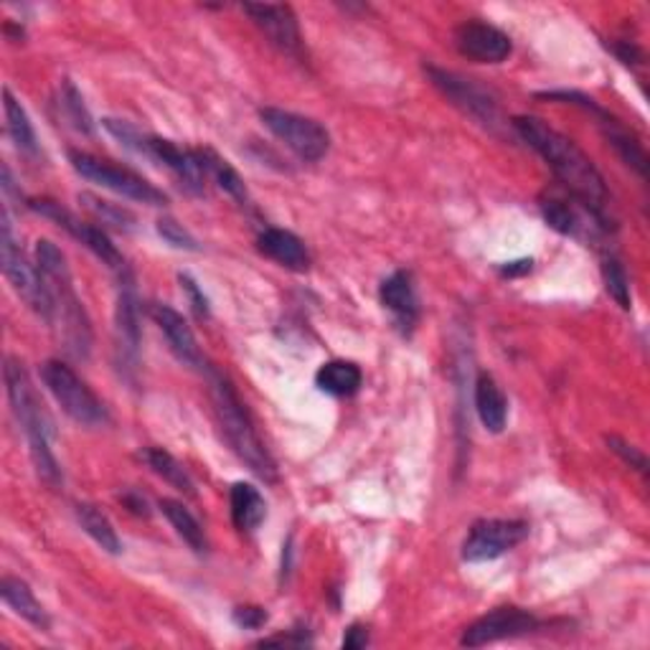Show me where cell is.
<instances>
[{
  "label": "cell",
  "instance_id": "obj_1",
  "mask_svg": "<svg viewBox=\"0 0 650 650\" xmlns=\"http://www.w3.org/2000/svg\"><path fill=\"white\" fill-rule=\"evenodd\" d=\"M510 125H514L523 143H529L531 148L549 162L556 181L569 191V196L575 198L577 204H582L587 212H590V216L598 219L602 229H610V193L605 178H602L590 156H585V151L579 148L575 141L556 133L554 128H549L546 122L539 118H516Z\"/></svg>",
  "mask_w": 650,
  "mask_h": 650
},
{
  "label": "cell",
  "instance_id": "obj_2",
  "mask_svg": "<svg viewBox=\"0 0 650 650\" xmlns=\"http://www.w3.org/2000/svg\"><path fill=\"white\" fill-rule=\"evenodd\" d=\"M36 267L44 277L46 290H49L53 321L51 325H59L61 340L64 348L74 359H89L92 351V323L84 311L80 296L74 290L72 269L67 265L64 252L49 239H38L36 242Z\"/></svg>",
  "mask_w": 650,
  "mask_h": 650
},
{
  "label": "cell",
  "instance_id": "obj_3",
  "mask_svg": "<svg viewBox=\"0 0 650 650\" xmlns=\"http://www.w3.org/2000/svg\"><path fill=\"white\" fill-rule=\"evenodd\" d=\"M5 392H8V401H11V409L15 414V420L23 428V435L28 440V453H31V462H34L36 476L41 478L46 485L59 488L64 483V476H61L59 460L51 450V440H53V422L49 412H46L41 399L31 384L28 371L23 369V363L13 356L5 359Z\"/></svg>",
  "mask_w": 650,
  "mask_h": 650
},
{
  "label": "cell",
  "instance_id": "obj_4",
  "mask_svg": "<svg viewBox=\"0 0 650 650\" xmlns=\"http://www.w3.org/2000/svg\"><path fill=\"white\" fill-rule=\"evenodd\" d=\"M204 374L208 378V386H212L214 412L216 420H219V430L224 440H227V445L254 476H260L262 481L267 483H277L280 476H277L273 455L267 453L265 443L260 440L257 428H254L252 417L246 412L244 401L239 399L234 386H231L229 378L219 374L214 366H208Z\"/></svg>",
  "mask_w": 650,
  "mask_h": 650
},
{
  "label": "cell",
  "instance_id": "obj_5",
  "mask_svg": "<svg viewBox=\"0 0 650 650\" xmlns=\"http://www.w3.org/2000/svg\"><path fill=\"white\" fill-rule=\"evenodd\" d=\"M0 257H3V275L5 280L11 282V288L26 300V305L38 315V318L51 323L53 308H51L49 290H46L44 277L38 273V267L31 265L26 254H23L21 239L15 234L8 206H3V214H0Z\"/></svg>",
  "mask_w": 650,
  "mask_h": 650
},
{
  "label": "cell",
  "instance_id": "obj_6",
  "mask_svg": "<svg viewBox=\"0 0 650 650\" xmlns=\"http://www.w3.org/2000/svg\"><path fill=\"white\" fill-rule=\"evenodd\" d=\"M41 378L46 389L51 392V397L57 399V405L76 424H82V428H103V424L110 422V414H107L97 394L64 361H46L41 366Z\"/></svg>",
  "mask_w": 650,
  "mask_h": 650
},
{
  "label": "cell",
  "instance_id": "obj_7",
  "mask_svg": "<svg viewBox=\"0 0 650 650\" xmlns=\"http://www.w3.org/2000/svg\"><path fill=\"white\" fill-rule=\"evenodd\" d=\"M424 72L430 74V80L435 87L443 92V95L450 99V103L470 115L476 122H481L485 130L498 135L501 130H508V122L503 118L498 99H495L491 92H488L483 84H478L470 76H462L458 72H447V69L440 67H424Z\"/></svg>",
  "mask_w": 650,
  "mask_h": 650
},
{
  "label": "cell",
  "instance_id": "obj_8",
  "mask_svg": "<svg viewBox=\"0 0 650 650\" xmlns=\"http://www.w3.org/2000/svg\"><path fill=\"white\" fill-rule=\"evenodd\" d=\"M69 162L72 168L80 173L82 178H87L92 183H99L103 189H110L120 196H125L130 201H137V204H148V206H166L168 196L160 189H156L151 181H145L143 176L133 173V170L115 166L110 160L95 158L89 153L82 151H69Z\"/></svg>",
  "mask_w": 650,
  "mask_h": 650
},
{
  "label": "cell",
  "instance_id": "obj_9",
  "mask_svg": "<svg viewBox=\"0 0 650 650\" xmlns=\"http://www.w3.org/2000/svg\"><path fill=\"white\" fill-rule=\"evenodd\" d=\"M260 118L269 133L288 145L300 160L318 162L328 156L330 135L318 120L290 110H280V107H265V110H260Z\"/></svg>",
  "mask_w": 650,
  "mask_h": 650
},
{
  "label": "cell",
  "instance_id": "obj_10",
  "mask_svg": "<svg viewBox=\"0 0 650 650\" xmlns=\"http://www.w3.org/2000/svg\"><path fill=\"white\" fill-rule=\"evenodd\" d=\"M28 208H34V212H38L41 216H46V219L57 221L61 229H67L69 234H72L76 242L87 246V250L95 254L97 260H103V265H107L115 273V277H122L130 273L128 262L122 254L118 252V246H115L110 242V237L105 234L103 229L95 227V224H87L82 219H76V216L72 212H67L64 206L57 204V201H49V198H41V201H31Z\"/></svg>",
  "mask_w": 650,
  "mask_h": 650
},
{
  "label": "cell",
  "instance_id": "obj_11",
  "mask_svg": "<svg viewBox=\"0 0 650 650\" xmlns=\"http://www.w3.org/2000/svg\"><path fill=\"white\" fill-rule=\"evenodd\" d=\"M529 537V523L516 518H483L470 529L466 544H462V559L466 562H491L498 559L510 549H516Z\"/></svg>",
  "mask_w": 650,
  "mask_h": 650
},
{
  "label": "cell",
  "instance_id": "obj_12",
  "mask_svg": "<svg viewBox=\"0 0 650 650\" xmlns=\"http://www.w3.org/2000/svg\"><path fill=\"white\" fill-rule=\"evenodd\" d=\"M242 11L250 15L267 41L282 51L285 57L303 59V34H300L298 15L290 5H273V3H246Z\"/></svg>",
  "mask_w": 650,
  "mask_h": 650
},
{
  "label": "cell",
  "instance_id": "obj_13",
  "mask_svg": "<svg viewBox=\"0 0 650 650\" xmlns=\"http://www.w3.org/2000/svg\"><path fill=\"white\" fill-rule=\"evenodd\" d=\"M118 308H115V344L120 369H135L141 353V300H137L133 273L118 277Z\"/></svg>",
  "mask_w": 650,
  "mask_h": 650
},
{
  "label": "cell",
  "instance_id": "obj_14",
  "mask_svg": "<svg viewBox=\"0 0 650 650\" xmlns=\"http://www.w3.org/2000/svg\"><path fill=\"white\" fill-rule=\"evenodd\" d=\"M537 628V615L526 613L521 607H495L493 613H488L481 621L468 625L460 643L466 648H483L506 638H521L526 633H533Z\"/></svg>",
  "mask_w": 650,
  "mask_h": 650
},
{
  "label": "cell",
  "instance_id": "obj_15",
  "mask_svg": "<svg viewBox=\"0 0 650 650\" xmlns=\"http://www.w3.org/2000/svg\"><path fill=\"white\" fill-rule=\"evenodd\" d=\"M145 158L166 166L170 173L176 176V181L181 183V189L185 193H191V196H204L208 176L204 166H201V158L196 151L178 148L176 143L148 135V141H145Z\"/></svg>",
  "mask_w": 650,
  "mask_h": 650
},
{
  "label": "cell",
  "instance_id": "obj_16",
  "mask_svg": "<svg viewBox=\"0 0 650 650\" xmlns=\"http://www.w3.org/2000/svg\"><path fill=\"white\" fill-rule=\"evenodd\" d=\"M455 46L462 57L481 61V64H501L510 57L514 44L501 28L483 21H466L455 28Z\"/></svg>",
  "mask_w": 650,
  "mask_h": 650
},
{
  "label": "cell",
  "instance_id": "obj_17",
  "mask_svg": "<svg viewBox=\"0 0 650 650\" xmlns=\"http://www.w3.org/2000/svg\"><path fill=\"white\" fill-rule=\"evenodd\" d=\"M151 315H153V321H156L162 336H166L170 351H173L176 359L181 361L183 366L201 371V374H204V371L208 369V363L204 359V353H201L198 340H196V336H193V330L189 328V323L183 321V315L173 311L170 305H162V303H153Z\"/></svg>",
  "mask_w": 650,
  "mask_h": 650
},
{
  "label": "cell",
  "instance_id": "obj_18",
  "mask_svg": "<svg viewBox=\"0 0 650 650\" xmlns=\"http://www.w3.org/2000/svg\"><path fill=\"white\" fill-rule=\"evenodd\" d=\"M382 305L394 315V323L399 325L405 333H412L417 321H420V298H417L414 277L407 269H397V273L386 277L378 290Z\"/></svg>",
  "mask_w": 650,
  "mask_h": 650
},
{
  "label": "cell",
  "instance_id": "obj_19",
  "mask_svg": "<svg viewBox=\"0 0 650 650\" xmlns=\"http://www.w3.org/2000/svg\"><path fill=\"white\" fill-rule=\"evenodd\" d=\"M257 246L265 257L275 260L277 265L296 269V273H305L311 267V254L308 246L288 229H265L257 237Z\"/></svg>",
  "mask_w": 650,
  "mask_h": 650
},
{
  "label": "cell",
  "instance_id": "obj_20",
  "mask_svg": "<svg viewBox=\"0 0 650 650\" xmlns=\"http://www.w3.org/2000/svg\"><path fill=\"white\" fill-rule=\"evenodd\" d=\"M0 594H3V602L13 610L15 615L23 617V621L34 625L38 630H49L51 621L49 613H46L41 602L36 600V594L31 587L19 577H3L0 579Z\"/></svg>",
  "mask_w": 650,
  "mask_h": 650
},
{
  "label": "cell",
  "instance_id": "obj_21",
  "mask_svg": "<svg viewBox=\"0 0 650 650\" xmlns=\"http://www.w3.org/2000/svg\"><path fill=\"white\" fill-rule=\"evenodd\" d=\"M592 115L594 118H600V125H602V130H605V137L610 141V145L617 151V156L623 158L625 166H630L640 178H646L648 156H646L643 145L638 143V137L628 133V130H625L621 122L613 118V115H607L605 110H602V107H598Z\"/></svg>",
  "mask_w": 650,
  "mask_h": 650
},
{
  "label": "cell",
  "instance_id": "obj_22",
  "mask_svg": "<svg viewBox=\"0 0 650 650\" xmlns=\"http://www.w3.org/2000/svg\"><path fill=\"white\" fill-rule=\"evenodd\" d=\"M229 506H231V523L244 533L257 531L267 516V503L252 483L231 485Z\"/></svg>",
  "mask_w": 650,
  "mask_h": 650
},
{
  "label": "cell",
  "instance_id": "obj_23",
  "mask_svg": "<svg viewBox=\"0 0 650 650\" xmlns=\"http://www.w3.org/2000/svg\"><path fill=\"white\" fill-rule=\"evenodd\" d=\"M476 409L488 432H503L508 420V399L491 374H481L476 382Z\"/></svg>",
  "mask_w": 650,
  "mask_h": 650
},
{
  "label": "cell",
  "instance_id": "obj_24",
  "mask_svg": "<svg viewBox=\"0 0 650 650\" xmlns=\"http://www.w3.org/2000/svg\"><path fill=\"white\" fill-rule=\"evenodd\" d=\"M3 110H5V128H8V135H11V141L15 143V148L23 156L28 158H38L41 156V148H38V137L34 133V125H31L26 110H23V105L19 99L13 97L11 89H3Z\"/></svg>",
  "mask_w": 650,
  "mask_h": 650
},
{
  "label": "cell",
  "instance_id": "obj_25",
  "mask_svg": "<svg viewBox=\"0 0 650 650\" xmlns=\"http://www.w3.org/2000/svg\"><path fill=\"white\" fill-rule=\"evenodd\" d=\"M315 384H318L323 394H330V397H353L361 389L363 374L353 361L338 359L323 363L318 374H315Z\"/></svg>",
  "mask_w": 650,
  "mask_h": 650
},
{
  "label": "cell",
  "instance_id": "obj_26",
  "mask_svg": "<svg viewBox=\"0 0 650 650\" xmlns=\"http://www.w3.org/2000/svg\"><path fill=\"white\" fill-rule=\"evenodd\" d=\"M198 158L201 166H204L208 181H214L219 189L237 201V204H246L250 201V193H246V185L242 181V176L237 173L234 168L229 166V160H224L219 153H214L212 148H198Z\"/></svg>",
  "mask_w": 650,
  "mask_h": 650
},
{
  "label": "cell",
  "instance_id": "obj_27",
  "mask_svg": "<svg viewBox=\"0 0 650 650\" xmlns=\"http://www.w3.org/2000/svg\"><path fill=\"white\" fill-rule=\"evenodd\" d=\"M74 514H76V521H80L84 533H89V537L95 539V544L103 546L107 554H120L122 552V541L118 537V531H115L110 518H107L97 506H89V503H80V506L74 508Z\"/></svg>",
  "mask_w": 650,
  "mask_h": 650
},
{
  "label": "cell",
  "instance_id": "obj_28",
  "mask_svg": "<svg viewBox=\"0 0 650 650\" xmlns=\"http://www.w3.org/2000/svg\"><path fill=\"white\" fill-rule=\"evenodd\" d=\"M160 510H162V516L168 518V523L173 526L178 537H181L185 544L193 549V552L196 554L206 552V533H204V529H201V523L196 521V516H193L181 501L162 498Z\"/></svg>",
  "mask_w": 650,
  "mask_h": 650
},
{
  "label": "cell",
  "instance_id": "obj_29",
  "mask_svg": "<svg viewBox=\"0 0 650 650\" xmlns=\"http://www.w3.org/2000/svg\"><path fill=\"white\" fill-rule=\"evenodd\" d=\"M541 214H544L549 227L559 231V234L577 237L585 227L577 206L564 196H556V193H546V196H541Z\"/></svg>",
  "mask_w": 650,
  "mask_h": 650
},
{
  "label": "cell",
  "instance_id": "obj_30",
  "mask_svg": "<svg viewBox=\"0 0 650 650\" xmlns=\"http://www.w3.org/2000/svg\"><path fill=\"white\" fill-rule=\"evenodd\" d=\"M143 460L148 462L153 473L160 476L168 485H173L176 491H181L185 495H196V488H193L189 470H185L170 453L160 450V447H148V450L143 453Z\"/></svg>",
  "mask_w": 650,
  "mask_h": 650
},
{
  "label": "cell",
  "instance_id": "obj_31",
  "mask_svg": "<svg viewBox=\"0 0 650 650\" xmlns=\"http://www.w3.org/2000/svg\"><path fill=\"white\" fill-rule=\"evenodd\" d=\"M80 204L87 208V212L95 216V219L107 224V227H112L118 231H133L135 229V216L130 214L128 208L112 204V201L92 196V193H80Z\"/></svg>",
  "mask_w": 650,
  "mask_h": 650
},
{
  "label": "cell",
  "instance_id": "obj_32",
  "mask_svg": "<svg viewBox=\"0 0 650 650\" xmlns=\"http://www.w3.org/2000/svg\"><path fill=\"white\" fill-rule=\"evenodd\" d=\"M602 280H605V288L615 298V303L625 308V311H630V280L615 254H605L602 257Z\"/></svg>",
  "mask_w": 650,
  "mask_h": 650
},
{
  "label": "cell",
  "instance_id": "obj_33",
  "mask_svg": "<svg viewBox=\"0 0 650 650\" xmlns=\"http://www.w3.org/2000/svg\"><path fill=\"white\" fill-rule=\"evenodd\" d=\"M61 107H64L67 120L72 122L74 130H80V133H84V135H92L95 125H92V118H89L87 107H84V99L80 92H76L72 82L61 84Z\"/></svg>",
  "mask_w": 650,
  "mask_h": 650
},
{
  "label": "cell",
  "instance_id": "obj_34",
  "mask_svg": "<svg viewBox=\"0 0 650 650\" xmlns=\"http://www.w3.org/2000/svg\"><path fill=\"white\" fill-rule=\"evenodd\" d=\"M158 234L162 237V242L176 246V250H185V252H198L201 246L189 229H183V224H178L170 216H162L158 219Z\"/></svg>",
  "mask_w": 650,
  "mask_h": 650
},
{
  "label": "cell",
  "instance_id": "obj_35",
  "mask_svg": "<svg viewBox=\"0 0 650 650\" xmlns=\"http://www.w3.org/2000/svg\"><path fill=\"white\" fill-rule=\"evenodd\" d=\"M607 445H610V450H613L615 455H621V458L628 462L630 468H636L638 473H648V460H646V455L638 450L636 445H630V443H625V440H621V437H607Z\"/></svg>",
  "mask_w": 650,
  "mask_h": 650
},
{
  "label": "cell",
  "instance_id": "obj_36",
  "mask_svg": "<svg viewBox=\"0 0 650 650\" xmlns=\"http://www.w3.org/2000/svg\"><path fill=\"white\" fill-rule=\"evenodd\" d=\"M178 282H181L185 296H189L191 308L196 311L198 318H208V315H212V308H208V298L204 296V290L198 288L196 280H193L191 275H178Z\"/></svg>",
  "mask_w": 650,
  "mask_h": 650
},
{
  "label": "cell",
  "instance_id": "obj_37",
  "mask_svg": "<svg viewBox=\"0 0 650 650\" xmlns=\"http://www.w3.org/2000/svg\"><path fill=\"white\" fill-rule=\"evenodd\" d=\"M234 623L239 625V628L244 630H260L262 625H265L269 621L267 610L265 607H257V605H242L234 610Z\"/></svg>",
  "mask_w": 650,
  "mask_h": 650
},
{
  "label": "cell",
  "instance_id": "obj_38",
  "mask_svg": "<svg viewBox=\"0 0 650 650\" xmlns=\"http://www.w3.org/2000/svg\"><path fill=\"white\" fill-rule=\"evenodd\" d=\"M369 646V633H366V628H361V625H351V628H348V633H346V638H344V648H348V650H361V648H366Z\"/></svg>",
  "mask_w": 650,
  "mask_h": 650
},
{
  "label": "cell",
  "instance_id": "obj_39",
  "mask_svg": "<svg viewBox=\"0 0 650 650\" xmlns=\"http://www.w3.org/2000/svg\"><path fill=\"white\" fill-rule=\"evenodd\" d=\"M125 503L130 506V510H135V514L148 516V503H145L143 498H135L133 501V495H125Z\"/></svg>",
  "mask_w": 650,
  "mask_h": 650
}]
</instances>
